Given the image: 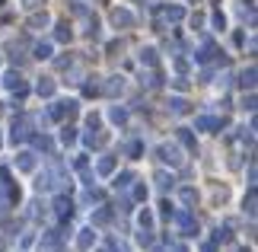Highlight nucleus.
I'll return each instance as SVG.
<instances>
[{
  "label": "nucleus",
  "instance_id": "obj_12",
  "mask_svg": "<svg viewBox=\"0 0 258 252\" xmlns=\"http://www.w3.org/2000/svg\"><path fill=\"white\" fill-rule=\"evenodd\" d=\"M121 89H124V77H112V83L105 86V93L115 96V93H121Z\"/></svg>",
  "mask_w": 258,
  "mask_h": 252
},
{
  "label": "nucleus",
  "instance_id": "obj_20",
  "mask_svg": "<svg viewBox=\"0 0 258 252\" xmlns=\"http://www.w3.org/2000/svg\"><path fill=\"white\" fill-rule=\"evenodd\" d=\"M57 38H61V42H71V26L67 23H57Z\"/></svg>",
  "mask_w": 258,
  "mask_h": 252
},
{
  "label": "nucleus",
  "instance_id": "obj_25",
  "mask_svg": "<svg viewBox=\"0 0 258 252\" xmlns=\"http://www.w3.org/2000/svg\"><path fill=\"white\" fill-rule=\"evenodd\" d=\"M61 140H64V144H74V140H77L74 128H64V131H61Z\"/></svg>",
  "mask_w": 258,
  "mask_h": 252
},
{
  "label": "nucleus",
  "instance_id": "obj_16",
  "mask_svg": "<svg viewBox=\"0 0 258 252\" xmlns=\"http://www.w3.org/2000/svg\"><path fill=\"white\" fill-rule=\"evenodd\" d=\"M156 185H160L163 191L172 188V176H169V173H156Z\"/></svg>",
  "mask_w": 258,
  "mask_h": 252
},
{
  "label": "nucleus",
  "instance_id": "obj_8",
  "mask_svg": "<svg viewBox=\"0 0 258 252\" xmlns=\"http://www.w3.org/2000/svg\"><path fill=\"white\" fill-rule=\"evenodd\" d=\"M16 166L23 169V173H32V169H35V157H32V154H19V160H16Z\"/></svg>",
  "mask_w": 258,
  "mask_h": 252
},
{
  "label": "nucleus",
  "instance_id": "obj_14",
  "mask_svg": "<svg viewBox=\"0 0 258 252\" xmlns=\"http://www.w3.org/2000/svg\"><path fill=\"white\" fill-rule=\"evenodd\" d=\"M112 169H115V160L112 157H102V160H99V173H102V176H108Z\"/></svg>",
  "mask_w": 258,
  "mask_h": 252
},
{
  "label": "nucleus",
  "instance_id": "obj_7",
  "mask_svg": "<svg viewBox=\"0 0 258 252\" xmlns=\"http://www.w3.org/2000/svg\"><path fill=\"white\" fill-rule=\"evenodd\" d=\"M93 239H96L93 227H86V230H80V236H77V246H80V249H89V246H93Z\"/></svg>",
  "mask_w": 258,
  "mask_h": 252
},
{
  "label": "nucleus",
  "instance_id": "obj_30",
  "mask_svg": "<svg viewBox=\"0 0 258 252\" xmlns=\"http://www.w3.org/2000/svg\"><path fill=\"white\" fill-rule=\"evenodd\" d=\"M105 220H108V211H99V214L93 217V224H105Z\"/></svg>",
  "mask_w": 258,
  "mask_h": 252
},
{
  "label": "nucleus",
  "instance_id": "obj_1",
  "mask_svg": "<svg viewBox=\"0 0 258 252\" xmlns=\"http://www.w3.org/2000/svg\"><path fill=\"white\" fill-rule=\"evenodd\" d=\"M26 137H29V118L19 115L16 122H13V128H10V140L16 144V140H26Z\"/></svg>",
  "mask_w": 258,
  "mask_h": 252
},
{
  "label": "nucleus",
  "instance_id": "obj_33",
  "mask_svg": "<svg viewBox=\"0 0 258 252\" xmlns=\"http://www.w3.org/2000/svg\"><path fill=\"white\" fill-rule=\"evenodd\" d=\"M99 252H108V249H99Z\"/></svg>",
  "mask_w": 258,
  "mask_h": 252
},
{
  "label": "nucleus",
  "instance_id": "obj_29",
  "mask_svg": "<svg viewBox=\"0 0 258 252\" xmlns=\"http://www.w3.org/2000/svg\"><path fill=\"white\" fill-rule=\"evenodd\" d=\"M127 182H131V173H121V176H118V182H115V185H118V188H124Z\"/></svg>",
  "mask_w": 258,
  "mask_h": 252
},
{
  "label": "nucleus",
  "instance_id": "obj_10",
  "mask_svg": "<svg viewBox=\"0 0 258 252\" xmlns=\"http://www.w3.org/2000/svg\"><path fill=\"white\" fill-rule=\"evenodd\" d=\"M54 211H57V217H71V201H67V198H57L54 201Z\"/></svg>",
  "mask_w": 258,
  "mask_h": 252
},
{
  "label": "nucleus",
  "instance_id": "obj_5",
  "mask_svg": "<svg viewBox=\"0 0 258 252\" xmlns=\"http://www.w3.org/2000/svg\"><path fill=\"white\" fill-rule=\"evenodd\" d=\"M195 125L201 128V131H220V128H223V118H211V115H204V118H198Z\"/></svg>",
  "mask_w": 258,
  "mask_h": 252
},
{
  "label": "nucleus",
  "instance_id": "obj_22",
  "mask_svg": "<svg viewBox=\"0 0 258 252\" xmlns=\"http://www.w3.org/2000/svg\"><path fill=\"white\" fill-rule=\"evenodd\" d=\"M137 243H141V246H153V236H150V230H141V233H137Z\"/></svg>",
  "mask_w": 258,
  "mask_h": 252
},
{
  "label": "nucleus",
  "instance_id": "obj_21",
  "mask_svg": "<svg viewBox=\"0 0 258 252\" xmlns=\"http://www.w3.org/2000/svg\"><path fill=\"white\" fill-rule=\"evenodd\" d=\"M169 106H172V112H178V115L188 112V103H185V99H169Z\"/></svg>",
  "mask_w": 258,
  "mask_h": 252
},
{
  "label": "nucleus",
  "instance_id": "obj_19",
  "mask_svg": "<svg viewBox=\"0 0 258 252\" xmlns=\"http://www.w3.org/2000/svg\"><path fill=\"white\" fill-rule=\"evenodd\" d=\"M141 61L153 67V64H156V52H153V48H144V52H141Z\"/></svg>",
  "mask_w": 258,
  "mask_h": 252
},
{
  "label": "nucleus",
  "instance_id": "obj_31",
  "mask_svg": "<svg viewBox=\"0 0 258 252\" xmlns=\"http://www.w3.org/2000/svg\"><path fill=\"white\" fill-rule=\"evenodd\" d=\"M35 147H42V150H48V147H51V140H48V137H35Z\"/></svg>",
  "mask_w": 258,
  "mask_h": 252
},
{
  "label": "nucleus",
  "instance_id": "obj_4",
  "mask_svg": "<svg viewBox=\"0 0 258 252\" xmlns=\"http://www.w3.org/2000/svg\"><path fill=\"white\" fill-rule=\"evenodd\" d=\"M112 23H115V26H134V16H131V10H124V7L112 10Z\"/></svg>",
  "mask_w": 258,
  "mask_h": 252
},
{
  "label": "nucleus",
  "instance_id": "obj_23",
  "mask_svg": "<svg viewBox=\"0 0 258 252\" xmlns=\"http://www.w3.org/2000/svg\"><path fill=\"white\" fill-rule=\"evenodd\" d=\"M35 58H51V45H35Z\"/></svg>",
  "mask_w": 258,
  "mask_h": 252
},
{
  "label": "nucleus",
  "instance_id": "obj_27",
  "mask_svg": "<svg viewBox=\"0 0 258 252\" xmlns=\"http://www.w3.org/2000/svg\"><path fill=\"white\" fill-rule=\"evenodd\" d=\"M150 224H153V214H150V211H141V227L150 230Z\"/></svg>",
  "mask_w": 258,
  "mask_h": 252
},
{
  "label": "nucleus",
  "instance_id": "obj_9",
  "mask_svg": "<svg viewBox=\"0 0 258 252\" xmlns=\"http://www.w3.org/2000/svg\"><path fill=\"white\" fill-rule=\"evenodd\" d=\"M182 16H185L182 7H163V19H169V23H178Z\"/></svg>",
  "mask_w": 258,
  "mask_h": 252
},
{
  "label": "nucleus",
  "instance_id": "obj_13",
  "mask_svg": "<svg viewBox=\"0 0 258 252\" xmlns=\"http://www.w3.org/2000/svg\"><path fill=\"white\" fill-rule=\"evenodd\" d=\"M108 118H112L115 125H124V122H127V112H124V109H118V106H115L112 112H108Z\"/></svg>",
  "mask_w": 258,
  "mask_h": 252
},
{
  "label": "nucleus",
  "instance_id": "obj_6",
  "mask_svg": "<svg viewBox=\"0 0 258 252\" xmlns=\"http://www.w3.org/2000/svg\"><path fill=\"white\" fill-rule=\"evenodd\" d=\"M160 157L166 160V163H172V166H178V163H182V157H178V150H175V147H169V144H166V147L160 150Z\"/></svg>",
  "mask_w": 258,
  "mask_h": 252
},
{
  "label": "nucleus",
  "instance_id": "obj_24",
  "mask_svg": "<svg viewBox=\"0 0 258 252\" xmlns=\"http://www.w3.org/2000/svg\"><path fill=\"white\" fill-rule=\"evenodd\" d=\"M48 26V13H42V16H32V29H45Z\"/></svg>",
  "mask_w": 258,
  "mask_h": 252
},
{
  "label": "nucleus",
  "instance_id": "obj_17",
  "mask_svg": "<svg viewBox=\"0 0 258 252\" xmlns=\"http://www.w3.org/2000/svg\"><path fill=\"white\" fill-rule=\"evenodd\" d=\"M35 89H38V96H51V93H54V83H51V80H42Z\"/></svg>",
  "mask_w": 258,
  "mask_h": 252
},
{
  "label": "nucleus",
  "instance_id": "obj_32",
  "mask_svg": "<svg viewBox=\"0 0 258 252\" xmlns=\"http://www.w3.org/2000/svg\"><path fill=\"white\" fill-rule=\"evenodd\" d=\"M169 252H188V249H185V246H172Z\"/></svg>",
  "mask_w": 258,
  "mask_h": 252
},
{
  "label": "nucleus",
  "instance_id": "obj_28",
  "mask_svg": "<svg viewBox=\"0 0 258 252\" xmlns=\"http://www.w3.org/2000/svg\"><path fill=\"white\" fill-rule=\"evenodd\" d=\"M242 205H245V211H249V214H252V211H255V191H249V198H245Z\"/></svg>",
  "mask_w": 258,
  "mask_h": 252
},
{
  "label": "nucleus",
  "instance_id": "obj_2",
  "mask_svg": "<svg viewBox=\"0 0 258 252\" xmlns=\"http://www.w3.org/2000/svg\"><path fill=\"white\" fill-rule=\"evenodd\" d=\"M74 112H77V103H71V99H67V103H54L48 115H51V118H71Z\"/></svg>",
  "mask_w": 258,
  "mask_h": 252
},
{
  "label": "nucleus",
  "instance_id": "obj_26",
  "mask_svg": "<svg viewBox=\"0 0 258 252\" xmlns=\"http://www.w3.org/2000/svg\"><path fill=\"white\" fill-rule=\"evenodd\" d=\"M195 198H198V191H195V188H182V201H185V205H191Z\"/></svg>",
  "mask_w": 258,
  "mask_h": 252
},
{
  "label": "nucleus",
  "instance_id": "obj_11",
  "mask_svg": "<svg viewBox=\"0 0 258 252\" xmlns=\"http://www.w3.org/2000/svg\"><path fill=\"white\" fill-rule=\"evenodd\" d=\"M211 55H214V42H204L201 52H198L195 58H198V61H211Z\"/></svg>",
  "mask_w": 258,
  "mask_h": 252
},
{
  "label": "nucleus",
  "instance_id": "obj_15",
  "mask_svg": "<svg viewBox=\"0 0 258 252\" xmlns=\"http://www.w3.org/2000/svg\"><path fill=\"white\" fill-rule=\"evenodd\" d=\"M239 83H242V86H249V89L255 86V67H249V70H242V80H239Z\"/></svg>",
  "mask_w": 258,
  "mask_h": 252
},
{
  "label": "nucleus",
  "instance_id": "obj_18",
  "mask_svg": "<svg viewBox=\"0 0 258 252\" xmlns=\"http://www.w3.org/2000/svg\"><path fill=\"white\" fill-rule=\"evenodd\" d=\"M178 140H182V144H185L188 150H195V137H191V134H188V131H185V128H178Z\"/></svg>",
  "mask_w": 258,
  "mask_h": 252
},
{
  "label": "nucleus",
  "instance_id": "obj_3",
  "mask_svg": "<svg viewBox=\"0 0 258 252\" xmlns=\"http://www.w3.org/2000/svg\"><path fill=\"white\" fill-rule=\"evenodd\" d=\"M178 227H182L185 236H195V233H198V224H195V217L188 214V211H182V214H178Z\"/></svg>",
  "mask_w": 258,
  "mask_h": 252
}]
</instances>
